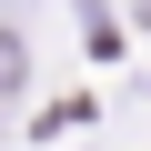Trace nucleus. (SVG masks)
Returning a JSON list of instances; mask_svg holds the SVG:
<instances>
[{
    "mask_svg": "<svg viewBox=\"0 0 151 151\" xmlns=\"http://www.w3.org/2000/svg\"><path fill=\"white\" fill-rule=\"evenodd\" d=\"M30 81V40H20V20H0V101H10Z\"/></svg>",
    "mask_w": 151,
    "mask_h": 151,
    "instance_id": "1",
    "label": "nucleus"
},
{
    "mask_svg": "<svg viewBox=\"0 0 151 151\" xmlns=\"http://www.w3.org/2000/svg\"><path fill=\"white\" fill-rule=\"evenodd\" d=\"M0 20H10V0H0Z\"/></svg>",
    "mask_w": 151,
    "mask_h": 151,
    "instance_id": "2",
    "label": "nucleus"
}]
</instances>
